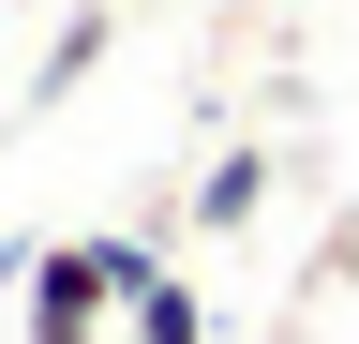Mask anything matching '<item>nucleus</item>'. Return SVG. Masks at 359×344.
I'll return each instance as SVG.
<instances>
[{"instance_id": "1", "label": "nucleus", "mask_w": 359, "mask_h": 344, "mask_svg": "<svg viewBox=\"0 0 359 344\" xmlns=\"http://www.w3.org/2000/svg\"><path fill=\"white\" fill-rule=\"evenodd\" d=\"M150 270H165V240H30L15 254V344H105Z\"/></svg>"}, {"instance_id": "2", "label": "nucleus", "mask_w": 359, "mask_h": 344, "mask_svg": "<svg viewBox=\"0 0 359 344\" xmlns=\"http://www.w3.org/2000/svg\"><path fill=\"white\" fill-rule=\"evenodd\" d=\"M120 344H210V299L180 284V270H150V284L120 299Z\"/></svg>"}, {"instance_id": "3", "label": "nucleus", "mask_w": 359, "mask_h": 344, "mask_svg": "<svg viewBox=\"0 0 359 344\" xmlns=\"http://www.w3.org/2000/svg\"><path fill=\"white\" fill-rule=\"evenodd\" d=\"M255 209H269V150L240 135V150H210V180H195V225L224 240V225H255Z\"/></svg>"}, {"instance_id": "4", "label": "nucleus", "mask_w": 359, "mask_h": 344, "mask_svg": "<svg viewBox=\"0 0 359 344\" xmlns=\"http://www.w3.org/2000/svg\"><path fill=\"white\" fill-rule=\"evenodd\" d=\"M105 30H120V15H105V0H75V15H60V30H45V60H30V105H60V90H75V75H90V60H105Z\"/></svg>"}, {"instance_id": "5", "label": "nucleus", "mask_w": 359, "mask_h": 344, "mask_svg": "<svg viewBox=\"0 0 359 344\" xmlns=\"http://www.w3.org/2000/svg\"><path fill=\"white\" fill-rule=\"evenodd\" d=\"M0 15H45V0H0Z\"/></svg>"}, {"instance_id": "6", "label": "nucleus", "mask_w": 359, "mask_h": 344, "mask_svg": "<svg viewBox=\"0 0 359 344\" xmlns=\"http://www.w3.org/2000/svg\"><path fill=\"white\" fill-rule=\"evenodd\" d=\"M0 30H15V15H0Z\"/></svg>"}]
</instances>
